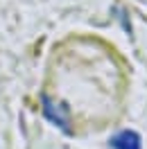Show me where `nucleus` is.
I'll use <instances>...</instances> for the list:
<instances>
[{
	"mask_svg": "<svg viewBox=\"0 0 147 149\" xmlns=\"http://www.w3.org/2000/svg\"><path fill=\"white\" fill-rule=\"evenodd\" d=\"M41 111H43V115H46L48 120L52 122L55 127H59V129L64 131V133H73V127H70V111H68V106H66L64 102H57V100H52L50 95H41Z\"/></svg>",
	"mask_w": 147,
	"mask_h": 149,
	"instance_id": "f257e3e1",
	"label": "nucleus"
},
{
	"mask_svg": "<svg viewBox=\"0 0 147 149\" xmlns=\"http://www.w3.org/2000/svg\"><path fill=\"white\" fill-rule=\"evenodd\" d=\"M109 147L111 149H143V138H140L138 131L122 129L109 138Z\"/></svg>",
	"mask_w": 147,
	"mask_h": 149,
	"instance_id": "f03ea898",
	"label": "nucleus"
}]
</instances>
